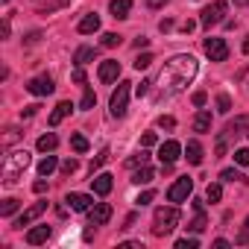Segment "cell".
<instances>
[{
	"instance_id": "cell-1",
	"label": "cell",
	"mask_w": 249,
	"mask_h": 249,
	"mask_svg": "<svg viewBox=\"0 0 249 249\" xmlns=\"http://www.w3.org/2000/svg\"><path fill=\"white\" fill-rule=\"evenodd\" d=\"M194 76H196V59H194V56H173V59L164 65L161 76H159V82H161V97H159V100H167V97L185 91V85H188Z\"/></svg>"
},
{
	"instance_id": "cell-2",
	"label": "cell",
	"mask_w": 249,
	"mask_h": 249,
	"mask_svg": "<svg viewBox=\"0 0 249 249\" xmlns=\"http://www.w3.org/2000/svg\"><path fill=\"white\" fill-rule=\"evenodd\" d=\"M27 167H30V153H27V150H15V153H9L6 161H3V185H15L18 176H21Z\"/></svg>"
},
{
	"instance_id": "cell-3",
	"label": "cell",
	"mask_w": 249,
	"mask_h": 249,
	"mask_svg": "<svg viewBox=\"0 0 249 249\" xmlns=\"http://www.w3.org/2000/svg\"><path fill=\"white\" fill-rule=\"evenodd\" d=\"M176 226H179V208H176V205H170V208H156V217H153V234H156V237H167Z\"/></svg>"
},
{
	"instance_id": "cell-4",
	"label": "cell",
	"mask_w": 249,
	"mask_h": 249,
	"mask_svg": "<svg viewBox=\"0 0 249 249\" xmlns=\"http://www.w3.org/2000/svg\"><path fill=\"white\" fill-rule=\"evenodd\" d=\"M129 85L132 82H120L114 91H111V114L114 117H123V114H126V103H129Z\"/></svg>"
},
{
	"instance_id": "cell-5",
	"label": "cell",
	"mask_w": 249,
	"mask_h": 249,
	"mask_svg": "<svg viewBox=\"0 0 249 249\" xmlns=\"http://www.w3.org/2000/svg\"><path fill=\"white\" fill-rule=\"evenodd\" d=\"M223 15H226V0H214L211 6H205V9H202L199 24H202L205 30H211V27H217V24L223 21Z\"/></svg>"
},
{
	"instance_id": "cell-6",
	"label": "cell",
	"mask_w": 249,
	"mask_h": 249,
	"mask_svg": "<svg viewBox=\"0 0 249 249\" xmlns=\"http://www.w3.org/2000/svg\"><path fill=\"white\" fill-rule=\"evenodd\" d=\"M191 191H194V179H191V176H182V179H176L173 188L167 191V199L179 205V202H185V199L191 196Z\"/></svg>"
},
{
	"instance_id": "cell-7",
	"label": "cell",
	"mask_w": 249,
	"mask_h": 249,
	"mask_svg": "<svg viewBox=\"0 0 249 249\" xmlns=\"http://www.w3.org/2000/svg\"><path fill=\"white\" fill-rule=\"evenodd\" d=\"M202 50H205V56H208L211 62H226V59H229V47H226L223 38H205Z\"/></svg>"
},
{
	"instance_id": "cell-8",
	"label": "cell",
	"mask_w": 249,
	"mask_h": 249,
	"mask_svg": "<svg viewBox=\"0 0 249 249\" xmlns=\"http://www.w3.org/2000/svg\"><path fill=\"white\" fill-rule=\"evenodd\" d=\"M53 79L50 76H36V79H30L27 82V91L30 94H36V97H47V94H53Z\"/></svg>"
},
{
	"instance_id": "cell-9",
	"label": "cell",
	"mask_w": 249,
	"mask_h": 249,
	"mask_svg": "<svg viewBox=\"0 0 249 249\" xmlns=\"http://www.w3.org/2000/svg\"><path fill=\"white\" fill-rule=\"evenodd\" d=\"M44 211H47V202H36V205H30V208H27V211H24V214L12 223V226H15V229H24V226H30L33 220H38Z\"/></svg>"
},
{
	"instance_id": "cell-10",
	"label": "cell",
	"mask_w": 249,
	"mask_h": 249,
	"mask_svg": "<svg viewBox=\"0 0 249 249\" xmlns=\"http://www.w3.org/2000/svg\"><path fill=\"white\" fill-rule=\"evenodd\" d=\"M108 220H111V205L108 202H100V205L88 208V223L91 226H106Z\"/></svg>"
},
{
	"instance_id": "cell-11",
	"label": "cell",
	"mask_w": 249,
	"mask_h": 249,
	"mask_svg": "<svg viewBox=\"0 0 249 249\" xmlns=\"http://www.w3.org/2000/svg\"><path fill=\"white\" fill-rule=\"evenodd\" d=\"M179 156H182L179 141H164V144L159 147V159H161V164H173V161H179Z\"/></svg>"
},
{
	"instance_id": "cell-12",
	"label": "cell",
	"mask_w": 249,
	"mask_h": 249,
	"mask_svg": "<svg viewBox=\"0 0 249 249\" xmlns=\"http://www.w3.org/2000/svg\"><path fill=\"white\" fill-rule=\"evenodd\" d=\"M91 188H94L97 196H108L111 188H114V176H111V173H100V176L91 179Z\"/></svg>"
},
{
	"instance_id": "cell-13",
	"label": "cell",
	"mask_w": 249,
	"mask_h": 249,
	"mask_svg": "<svg viewBox=\"0 0 249 249\" xmlns=\"http://www.w3.org/2000/svg\"><path fill=\"white\" fill-rule=\"evenodd\" d=\"M117 76H120V62L106 59V62L100 65V82H114Z\"/></svg>"
},
{
	"instance_id": "cell-14",
	"label": "cell",
	"mask_w": 249,
	"mask_h": 249,
	"mask_svg": "<svg viewBox=\"0 0 249 249\" xmlns=\"http://www.w3.org/2000/svg\"><path fill=\"white\" fill-rule=\"evenodd\" d=\"M65 202L71 205V211H88V208L94 205V199H91L88 194H68Z\"/></svg>"
},
{
	"instance_id": "cell-15",
	"label": "cell",
	"mask_w": 249,
	"mask_h": 249,
	"mask_svg": "<svg viewBox=\"0 0 249 249\" xmlns=\"http://www.w3.org/2000/svg\"><path fill=\"white\" fill-rule=\"evenodd\" d=\"M246 132H249V117H240V120H234V123H229V126H226L223 138H243Z\"/></svg>"
},
{
	"instance_id": "cell-16",
	"label": "cell",
	"mask_w": 249,
	"mask_h": 249,
	"mask_svg": "<svg viewBox=\"0 0 249 249\" xmlns=\"http://www.w3.org/2000/svg\"><path fill=\"white\" fill-rule=\"evenodd\" d=\"M108 9H111V18L123 21V18H129V12H132V0H111Z\"/></svg>"
},
{
	"instance_id": "cell-17",
	"label": "cell",
	"mask_w": 249,
	"mask_h": 249,
	"mask_svg": "<svg viewBox=\"0 0 249 249\" xmlns=\"http://www.w3.org/2000/svg\"><path fill=\"white\" fill-rule=\"evenodd\" d=\"M47 237H50V226H36V229H30V231H27V243H30V246L47 243Z\"/></svg>"
},
{
	"instance_id": "cell-18",
	"label": "cell",
	"mask_w": 249,
	"mask_h": 249,
	"mask_svg": "<svg viewBox=\"0 0 249 249\" xmlns=\"http://www.w3.org/2000/svg\"><path fill=\"white\" fill-rule=\"evenodd\" d=\"M71 111H73V103L62 100V103H59V106L53 108V114H50V126H59V123H62V120H65V117H68Z\"/></svg>"
},
{
	"instance_id": "cell-19",
	"label": "cell",
	"mask_w": 249,
	"mask_h": 249,
	"mask_svg": "<svg viewBox=\"0 0 249 249\" xmlns=\"http://www.w3.org/2000/svg\"><path fill=\"white\" fill-rule=\"evenodd\" d=\"M208 129H211V111H208V108H202V111H196V117H194V132L205 135Z\"/></svg>"
},
{
	"instance_id": "cell-20",
	"label": "cell",
	"mask_w": 249,
	"mask_h": 249,
	"mask_svg": "<svg viewBox=\"0 0 249 249\" xmlns=\"http://www.w3.org/2000/svg\"><path fill=\"white\" fill-rule=\"evenodd\" d=\"M194 211H196V217H194V223H188V229L191 231H202L208 226V220H205V208H202L199 199H194Z\"/></svg>"
},
{
	"instance_id": "cell-21",
	"label": "cell",
	"mask_w": 249,
	"mask_h": 249,
	"mask_svg": "<svg viewBox=\"0 0 249 249\" xmlns=\"http://www.w3.org/2000/svg\"><path fill=\"white\" fill-rule=\"evenodd\" d=\"M82 36H91V33H97L100 30V15H85L82 21H79V27H76Z\"/></svg>"
},
{
	"instance_id": "cell-22",
	"label": "cell",
	"mask_w": 249,
	"mask_h": 249,
	"mask_svg": "<svg viewBox=\"0 0 249 249\" xmlns=\"http://www.w3.org/2000/svg\"><path fill=\"white\" fill-rule=\"evenodd\" d=\"M185 159H188L191 164H202V144H199V141H188V147H185Z\"/></svg>"
},
{
	"instance_id": "cell-23",
	"label": "cell",
	"mask_w": 249,
	"mask_h": 249,
	"mask_svg": "<svg viewBox=\"0 0 249 249\" xmlns=\"http://www.w3.org/2000/svg\"><path fill=\"white\" fill-rule=\"evenodd\" d=\"M156 179V170L153 167H147V164H141V170H135V176H132V182L135 185H150Z\"/></svg>"
},
{
	"instance_id": "cell-24",
	"label": "cell",
	"mask_w": 249,
	"mask_h": 249,
	"mask_svg": "<svg viewBox=\"0 0 249 249\" xmlns=\"http://www.w3.org/2000/svg\"><path fill=\"white\" fill-rule=\"evenodd\" d=\"M91 59H97V50H94V47H79V50L73 53V62H76V65H88Z\"/></svg>"
},
{
	"instance_id": "cell-25",
	"label": "cell",
	"mask_w": 249,
	"mask_h": 249,
	"mask_svg": "<svg viewBox=\"0 0 249 249\" xmlns=\"http://www.w3.org/2000/svg\"><path fill=\"white\" fill-rule=\"evenodd\" d=\"M56 144H59V138H56L53 132H47V135H41V138H38V150H41V153H53V150H56Z\"/></svg>"
},
{
	"instance_id": "cell-26",
	"label": "cell",
	"mask_w": 249,
	"mask_h": 249,
	"mask_svg": "<svg viewBox=\"0 0 249 249\" xmlns=\"http://www.w3.org/2000/svg\"><path fill=\"white\" fill-rule=\"evenodd\" d=\"M56 164H59L56 156H44V159L38 161V173H41V176H50V173L56 170Z\"/></svg>"
},
{
	"instance_id": "cell-27",
	"label": "cell",
	"mask_w": 249,
	"mask_h": 249,
	"mask_svg": "<svg viewBox=\"0 0 249 249\" xmlns=\"http://www.w3.org/2000/svg\"><path fill=\"white\" fill-rule=\"evenodd\" d=\"M18 208H21V202L15 196H9V199H3V205H0V217H12Z\"/></svg>"
},
{
	"instance_id": "cell-28",
	"label": "cell",
	"mask_w": 249,
	"mask_h": 249,
	"mask_svg": "<svg viewBox=\"0 0 249 249\" xmlns=\"http://www.w3.org/2000/svg\"><path fill=\"white\" fill-rule=\"evenodd\" d=\"M71 147H73V153H88V141H85V135L73 132V135H71Z\"/></svg>"
},
{
	"instance_id": "cell-29",
	"label": "cell",
	"mask_w": 249,
	"mask_h": 249,
	"mask_svg": "<svg viewBox=\"0 0 249 249\" xmlns=\"http://www.w3.org/2000/svg\"><path fill=\"white\" fill-rule=\"evenodd\" d=\"M94 103H97V94H94V88H85V94H82V103H79V108H94Z\"/></svg>"
},
{
	"instance_id": "cell-30",
	"label": "cell",
	"mask_w": 249,
	"mask_h": 249,
	"mask_svg": "<svg viewBox=\"0 0 249 249\" xmlns=\"http://www.w3.org/2000/svg\"><path fill=\"white\" fill-rule=\"evenodd\" d=\"M217 111H220V114H229V111H231V97H229V94H220V97H217Z\"/></svg>"
},
{
	"instance_id": "cell-31",
	"label": "cell",
	"mask_w": 249,
	"mask_h": 249,
	"mask_svg": "<svg viewBox=\"0 0 249 249\" xmlns=\"http://www.w3.org/2000/svg\"><path fill=\"white\" fill-rule=\"evenodd\" d=\"M147 161H150V153H147V150H141V153H135V156L126 161V167H138V164H147Z\"/></svg>"
},
{
	"instance_id": "cell-32",
	"label": "cell",
	"mask_w": 249,
	"mask_h": 249,
	"mask_svg": "<svg viewBox=\"0 0 249 249\" xmlns=\"http://www.w3.org/2000/svg\"><path fill=\"white\" fill-rule=\"evenodd\" d=\"M153 65V53H141L138 59H135V71H147Z\"/></svg>"
},
{
	"instance_id": "cell-33",
	"label": "cell",
	"mask_w": 249,
	"mask_h": 249,
	"mask_svg": "<svg viewBox=\"0 0 249 249\" xmlns=\"http://www.w3.org/2000/svg\"><path fill=\"white\" fill-rule=\"evenodd\" d=\"M106 161H108V150H100V156H97V159L91 161V176H94V173H97V170H100V167H103Z\"/></svg>"
},
{
	"instance_id": "cell-34",
	"label": "cell",
	"mask_w": 249,
	"mask_h": 249,
	"mask_svg": "<svg viewBox=\"0 0 249 249\" xmlns=\"http://www.w3.org/2000/svg\"><path fill=\"white\" fill-rule=\"evenodd\" d=\"M220 196H223V188H220V185H208L205 199H208V202H220Z\"/></svg>"
},
{
	"instance_id": "cell-35",
	"label": "cell",
	"mask_w": 249,
	"mask_h": 249,
	"mask_svg": "<svg viewBox=\"0 0 249 249\" xmlns=\"http://www.w3.org/2000/svg\"><path fill=\"white\" fill-rule=\"evenodd\" d=\"M120 41H123V38H120L117 33H106V36H103V47H120Z\"/></svg>"
},
{
	"instance_id": "cell-36",
	"label": "cell",
	"mask_w": 249,
	"mask_h": 249,
	"mask_svg": "<svg viewBox=\"0 0 249 249\" xmlns=\"http://www.w3.org/2000/svg\"><path fill=\"white\" fill-rule=\"evenodd\" d=\"M196 246H199L196 237H182V240H176V249H196Z\"/></svg>"
},
{
	"instance_id": "cell-37",
	"label": "cell",
	"mask_w": 249,
	"mask_h": 249,
	"mask_svg": "<svg viewBox=\"0 0 249 249\" xmlns=\"http://www.w3.org/2000/svg\"><path fill=\"white\" fill-rule=\"evenodd\" d=\"M76 167H79V161H76V159H68V161H62V173H65V176L76 173Z\"/></svg>"
},
{
	"instance_id": "cell-38",
	"label": "cell",
	"mask_w": 249,
	"mask_h": 249,
	"mask_svg": "<svg viewBox=\"0 0 249 249\" xmlns=\"http://www.w3.org/2000/svg\"><path fill=\"white\" fill-rule=\"evenodd\" d=\"M159 126H161V129H173V126H176V120H173L170 114H161V117H159Z\"/></svg>"
},
{
	"instance_id": "cell-39",
	"label": "cell",
	"mask_w": 249,
	"mask_h": 249,
	"mask_svg": "<svg viewBox=\"0 0 249 249\" xmlns=\"http://www.w3.org/2000/svg\"><path fill=\"white\" fill-rule=\"evenodd\" d=\"M150 85H153L150 79H141V85H135V94H138V97H147V94H150Z\"/></svg>"
},
{
	"instance_id": "cell-40",
	"label": "cell",
	"mask_w": 249,
	"mask_h": 249,
	"mask_svg": "<svg viewBox=\"0 0 249 249\" xmlns=\"http://www.w3.org/2000/svg\"><path fill=\"white\" fill-rule=\"evenodd\" d=\"M234 161L246 167V164H249V150H234Z\"/></svg>"
},
{
	"instance_id": "cell-41",
	"label": "cell",
	"mask_w": 249,
	"mask_h": 249,
	"mask_svg": "<svg viewBox=\"0 0 249 249\" xmlns=\"http://www.w3.org/2000/svg\"><path fill=\"white\" fill-rule=\"evenodd\" d=\"M220 179H226V182H237V179H243V176H240L237 170H223V173H220Z\"/></svg>"
},
{
	"instance_id": "cell-42",
	"label": "cell",
	"mask_w": 249,
	"mask_h": 249,
	"mask_svg": "<svg viewBox=\"0 0 249 249\" xmlns=\"http://www.w3.org/2000/svg\"><path fill=\"white\" fill-rule=\"evenodd\" d=\"M153 199H156V194H153V191H144V194H141V196H138L135 202H138V205H150Z\"/></svg>"
},
{
	"instance_id": "cell-43",
	"label": "cell",
	"mask_w": 249,
	"mask_h": 249,
	"mask_svg": "<svg viewBox=\"0 0 249 249\" xmlns=\"http://www.w3.org/2000/svg\"><path fill=\"white\" fill-rule=\"evenodd\" d=\"M156 141H159V138H156V132H147V135L141 138V147H153Z\"/></svg>"
},
{
	"instance_id": "cell-44",
	"label": "cell",
	"mask_w": 249,
	"mask_h": 249,
	"mask_svg": "<svg viewBox=\"0 0 249 249\" xmlns=\"http://www.w3.org/2000/svg\"><path fill=\"white\" fill-rule=\"evenodd\" d=\"M205 100H208L205 91H196V94H194V106H205Z\"/></svg>"
},
{
	"instance_id": "cell-45",
	"label": "cell",
	"mask_w": 249,
	"mask_h": 249,
	"mask_svg": "<svg viewBox=\"0 0 249 249\" xmlns=\"http://www.w3.org/2000/svg\"><path fill=\"white\" fill-rule=\"evenodd\" d=\"M147 44H150V38H144V36H138V38L132 41V47H135V50H141V47H147Z\"/></svg>"
},
{
	"instance_id": "cell-46",
	"label": "cell",
	"mask_w": 249,
	"mask_h": 249,
	"mask_svg": "<svg viewBox=\"0 0 249 249\" xmlns=\"http://www.w3.org/2000/svg\"><path fill=\"white\" fill-rule=\"evenodd\" d=\"M71 79H73V82H85V71H82V65L73 71V76H71Z\"/></svg>"
},
{
	"instance_id": "cell-47",
	"label": "cell",
	"mask_w": 249,
	"mask_h": 249,
	"mask_svg": "<svg viewBox=\"0 0 249 249\" xmlns=\"http://www.w3.org/2000/svg\"><path fill=\"white\" fill-rule=\"evenodd\" d=\"M33 191H36V194H44V191H47V182H44V179H38V182L33 185Z\"/></svg>"
},
{
	"instance_id": "cell-48",
	"label": "cell",
	"mask_w": 249,
	"mask_h": 249,
	"mask_svg": "<svg viewBox=\"0 0 249 249\" xmlns=\"http://www.w3.org/2000/svg\"><path fill=\"white\" fill-rule=\"evenodd\" d=\"M159 30H161V33H170V30H173V21H170V18H167V21H161V24H159Z\"/></svg>"
},
{
	"instance_id": "cell-49",
	"label": "cell",
	"mask_w": 249,
	"mask_h": 249,
	"mask_svg": "<svg viewBox=\"0 0 249 249\" xmlns=\"http://www.w3.org/2000/svg\"><path fill=\"white\" fill-rule=\"evenodd\" d=\"M164 3H167V0H147L150 9H159V6H164Z\"/></svg>"
},
{
	"instance_id": "cell-50",
	"label": "cell",
	"mask_w": 249,
	"mask_h": 249,
	"mask_svg": "<svg viewBox=\"0 0 249 249\" xmlns=\"http://www.w3.org/2000/svg\"><path fill=\"white\" fill-rule=\"evenodd\" d=\"M36 111H38V106H27V108H24V111H21V114H24V117H33V114H36Z\"/></svg>"
},
{
	"instance_id": "cell-51",
	"label": "cell",
	"mask_w": 249,
	"mask_h": 249,
	"mask_svg": "<svg viewBox=\"0 0 249 249\" xmlns=\"http://www.w3.org/2000/svg\"><path fill=\"white\" fill-rule=\"evenodd\" d=\"M194 27H196L194 21H185V24H182V33H194Z\"/></svg>"
},
{
	"instance_id": "cell-52",
	"label": "cell",
	"mask_w": 249,
	"mask_h": 249,
	"mask_svg": "<svg viewBox=\"0 0 249 249\" xmlns=\"http://www.w3.org/2000/svg\"><path fill=\"white\" fill-rule=\"evenodd\" d=\"M214 246H217V249H226V246H229V240H223V237H217V240H214Z\"/></svg>"
},
{
	"instance_id": "cell-53",
	"label": "cell",
	"mask_w": 249,
	"mask_h": 249,
	"mask_svg": "<svg viewBox=\"0 0 249 249\" xmlns=\"http://www.w3.org/2000/svg\"><path fill=\"white\" fill-rule=\"evenodd\" d=\"M243 53H249V36H246V41H243Z\"/></svg>"
},
{
	"instance_id": "cell-54",
	"label": "cell",
	"mask_w": 249,
	"mask_h": 249,
	"mask_svg": "<svg viewBox=\"0 0 249 249\" xmlns=\"http://www.w3.org/2000/svg\"><path fill=\"white\" fill-rule=\"evenodd\" d=\"M237 3H249V0H237Z\"/></svg>"
},
{
	"instance_id": "cell-55",
	"label": "cell",
	"mask_w": 249,
	"mask_h": 249,
	"mask_svg": "<svg viewBox=\"0 0 249 249\" xmlns=\"http://www.w3.org/2000/svg\"><path fill=\"white\" fill-rule=\"evenodd\" d=\"M246 229H249V217H246Z\"/></svg>"
},
{
	"instance_id": "cell-56",
	"label": "cell",
	"mask_w": 249,
	"mask_h": 249,
	"mask_svg": "<svg viewBox=\"0 0 249 249\" xmlns=\"http://www.w3.org/2000/svg\"><path fill=\"white\" fill-rule=\"evenodd\" d=\"M3 3H9V0H3Z\"/></svg>"
}]
</instances>
